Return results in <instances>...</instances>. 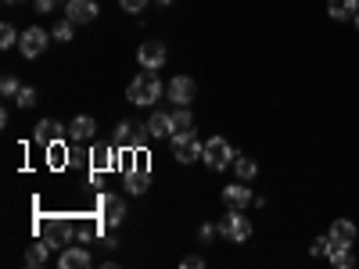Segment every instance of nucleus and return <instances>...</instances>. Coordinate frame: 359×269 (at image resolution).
<instances>
[{
    "label": "nucleus",
    "mask_w": 359,
    "mask_h": 269,
    "mask_svg": "<svg viewBox=\"0 0 359 269\" xmlns=\"http://www.w3.org/2000/svg\"><path fill=\"white\" fill-rule=\"evenodd\" d=\"M158 97H162V79H158L155 69H144V72L126 86V101H133V104H140V108H151Z\"/></svg>",
    "instance_id": "nucleus-1"
},
{
    "label": "nucleus",
    "mask_w": 359,
    "mask_h": 269,
    "mask_svg": "<svg viewBox=\"0 0 359 269\" xmlns=\"http://www.w3.org/2000/svg\"><path fill=\"white\" fill-rule=\"evenodd\" d=\"M216 226H219V233H223V241H233V244L252 241V223H248V216L241 212V208H230V212H226Z\"/></svg>",
    "instance_id": "nucleus-2"
},
{
    "label": "nucleus",
    "mask_w": 359,
    "mask_h": 269,
    "mask_svg": "<svg viewBox=\"0 0 359 269\" xmlns=\"http://www.w3.org/2000/svg\"><path fill=\"white\" fill-rule=\"evenodd\" d=\"M233 158H237V151L230 147V140H223V137H212V140H205L201 162H205L208 169H226V165H233Z\"/></svg>",
    "instance_id": "nucleus-3"
},
{
    "label": "nucleus",
    "mask_w": 359,
    "mask_h": 269,
    "mask_svg": "<svg viewBox=\"0 0 359 269\" xmlns=\"http://www.w3.org/2000/svg\"><path fill=\"white\" fill-rule=\"evenodd\" d=\"M201 151H205V144L198 140L194 130H187V133H172V155H176V162L191 165L194 158H201Z\"/></svg>",
    "instance_id": "nucleus-4"
},
{
    "label": "nucleus",
    "mask_w": 359,
    "mask_h": 269,
    "mask_svg": "<svg viewBox=\"0 0 359 269\" xmlns=\"http://www.w3.org/2000/svg\"><path fill=\"white\" fill-rule=\"evenodd\" d=\"M151 140V133H147V126L144 130H137L133 123H118L115 126V133H111V144L115 147H126V151H140V147Z\"/></svg>",
    "instance_id": "nucleus-5"
},
{
    "label": "nucleus",
    "mask_w": 359,
    "mask_h": 269,
    "mask_svg": "<svg viewBox=\"0 0 359 269\" xmlns=\"http://www.w3.org/2000/svg\"><path fill=\"white\" fill-rule=\"evenodd\" d=\"M47 43H50V36H47V29H40V25H29L25 33L18 36L22 57H40V54L47 50Z\"/></svg>",
    "instance_id": "nucleus-6"
},
{
    "label": "nucleus",
    "mask_w": 359,
    "mask_h": 269,
    "mask_svg": "<svg viewBox=\"0 0 359 269\" xmlns=\"http://www.w3.org/2000/svg\"><path fill=\"white\" fill-rule=\"evenodd\" d=\"M137 62H140V69H162L165 65V43L162 40H144L140 43V50H137Z\"/></svg>",
    "instance_id": "nucleus-7"
},
{
    "label": "nucleus",
    "mask_w": 359,
    "mask_h": 269,
    "mask_svg": "<svg viewBox=\"0 0 359 269\" xmlns=\"http://www.w3.org/2000/svg\"><path fill=\"white\" fill-rule=\"evenodd\" d=\"M194 94H198V86H194L191 76H176V79H169V101H172L176 108H187V104L194 101Z\"/></svg>",
    "instance_id": "nucleus-8"
},
{
    "label": "nucleus",
    "mask_w": 359,
    "mask_h": 269,
    "mask_svg": "<svg viewBox=\"0 0 359 269\" xmlns=\"http://www.w3.org/2000/svg\"><path fill=\"white\" fill-rule=\"evenodd\" d=\"M118 155V147L115 144H94V147H90V169H94V172H108V169H115V158Z\"/></svg>",
    "instance_id": "nucleus-9"
},
{
    "label": "nucleus",
    "mask_w": 359,
    "mask_h": 269,
    "mask_svg": "<svg viewBox=\"0 0 359 269\" xmlns=\"http://www.w3.org/2000/svg\"><path fill=\"white\" fill-rule=\"evenodd\" d=\"M65 18H69L72 25L94 22V18H97V0H69V4H65Z\"/></svg>",
    "instance_id": "nucleus-10"
},
{
    "label": "nucleus",
    "mask_w": 359,
    "mask_h": 269,
    "mask_svg": "<svg viewBox=\"0 0 359 269\" xmlns=\"http://www.w3.org/2000/svg\"><path fill=\"white\" fill-rule=\"evenodd\" d=\"M43 237H47V244L50 248H62L65 241H72V223H62V219H43L40 223Z\"/></svg>",
    "instance_id": "nucleus-11"
},
{
    "label": "nucleus",
    "mask_w": 359,
    "mask_h": 269,
    "mask_svg": "<svg viewBox=\"0 0 359 269\" xmlns=\"http://www.w3.org/2000/svg\"><path fill=\"white\" fill-rule=\"evenodd\" d=\"M123 219H126V205H123V198H115V194L101 198V223H104V226H118Z\"/></svg>",
    "instance_id": "nucleus-12"
},
{
    "label": "nucleus",
    "mask_w": 359,
    "mask_h": 269,
    "mask_svg": "<svg viewBox=\"0 0 359 269\" xmlns=\"http://www.w3.org/2000/svg\"><path fill=\"white\" fill-rule=\"evenodd\" d=\"M327 237H331V244H345V248H352V244H355V223H348V219H334L331 230H327Z\"/></svg>",
    "instance_id": "nucleus-13"
},
{
    "label": "nucleus",
    "mask_w": 359,
    "mask_h": 269,
    "mask_svg": "<svg viewBox=\"0 0 359 269\" xmlns=\"http://www.w3.org/2000/svg\"><path fill=\"white\" fill-rule=\"evenodd\" d=\"M327 15L334 22H352L359 15V0H327Z\"/></svg>",
    "instance_id": "nucleus-14"
},
{
    "label": "nucleus",
    "mask_w": 359,
    "mask_h": 269,
    "mask_svg": "<svg viewBox=\"0 0 359 269\" xmlns=\"http://www.w3.org/2000/svg\"><path fill=\"white\" fill-rule=\"evenodd\" d=\"M62 133H65V126L62 123H54V118H43V123L36 126V144L40 147H50V144H57V140H62Z\"/></svg>",
    "instance_id": "nucleus-15"
},
{
    "label": "nucleus",
    "mask_w": 359,
    "mask_h": 269,
    "mask_svg": "<svg viewBox=\"0 0 359 269\" xmlns=\"http://www.w3.org/2000/svg\"><path fill=\"white\" fill-rule=\"evenodd\" d=\"M69 133H72V140H76V144H86V140H94L97 123H94L90 115H76V118H72V126H69Z\"/></svg>",
    "instance_id": "nucleus-16"
},
{
    "label": "nucleus",
    "mask_w": 359,
    "mask_h": 269,
    "mask_svg": "<svg viewBox=\"0 0 359 269\" xmlns=\"http://www.w3.org/2000/svg\"><path fill=\"white\" fill-rule=\"evenodd\" d=\"M223 201H226V208H241V212H245V208L252 205V191L245 184H233V187L223 191Z\"/></svg>",
    "instance_id": "nucleus-17"
},
{
    "label": "nucleus",
    "mask_w": 359,
    "mask_h": 269,
    "mask_svg": "<svg viewBox=\"0 0 359 269\" xmlns=\"http://www.w3.org/2000/svg\"><path fill=\"white\" fill-rule=\"evenodd\" d=\"M47 258H50V244H47V241H33V244L25 248V265H29V269L47 265Z\"/></svg>",
    "instance_id": "nucleus-18"
},
{
    "label": "nucleus",
    "mask_w": 359,
    "mask_h": 269,
    "mask_svg": "<svg viewBox=\"0 0 359 269\" xmlns=\"http://www.w3.org/2000/svg\"><path fill=\"white\" fill-rule=\"evenodd\" d=\"M57 265L62 269H86L90 265V251L86 248H65L62 258H57Z\"/></svg>",
    "instance_id": "nucleus-19"
},
{
    "label": "nucleus",
    "mask_w": 359,
    "mask_h": 269,
    "mask_svg": "<svg viewBox=\"0 0 359 269\" xmlns=\"http://www.w3.org/2000/svg\"><path fill=\"white\" fill-rule=\"evenodd\" d=\"M147 133H151V140L155 137H172V115L151 111V118H147Z\"/></svg>",
    "instance_id": "nucleus-20"
},
{
    "label": "nucleus",
    "mask_w": 359,
    "mask_h": 269,
    "mask_svg": "<svg viewBox=\"0 0 359 269\" xmlns=\"http://www.w3.org/2000/svg\"><path fill=\"white\" fill-rule=\"evenodd\" d=\"M233 172H237V179H241V184H252V179L259 176V162L248 158V155H241V158H233Z\"/></svg>",
    "instance_id": "nucleus-21"
},
{
    "label": "nucleus",
    "mask_w": 359,
    "mask_h": 269,
    "mask_svg": "<svg viewBox=\"0 0 359 269\" xmlns=\"http://www.w3.org/2000/svg\"><path fill=\"white\" fill-rule=\"evenodd\" d=\"M327 258H331V265H338V269H352V265H355V255H352V248H345V244H331Z\"/></svg>",
    "instance_id": "nucleus-22"
},
{
    "label": "nucleus",
    "mask_w": 359,
    "mask_h": 269,
    "mask_svg": "<svg viewBox=\"0 0 359 269\" xmlns=\"http://www.w3.org/2000/svg\"><path fill=\"white\" fill-rule=\"evenodd\" d=\"M126 191L130 194H144L147 191V169H126Z\"/></svg>",
    "instance_id": "nucleus-23"
},
{
    "label": "nucleus",
    "mask_w": 359,
    "mask_h": 269,
    "mask_svg": "<svg viewBox=\"0 0 359 269\" xmlns=\"http://www.w3.org/2000/svg\"><path fill=\"white\" fill-rule=\"evenodd\" d=\"M187 130H194V115L187 108H176L172 111V133H187Z\"/></svg>",
    "instance_id": "nucleus-24"
},
{
    "label": "nucleus",
    "mask_w": 359,
    "mask_h": 269,
    "mask_svg": "<svg viewBox=\"0 0 359 269\" xmlns=\"http://www.w3.org/2000/svg\"><path fill=\"white\" fill-rule=\"evenodd\" d=\"M47 155H50L47 162H50L54 169H65V165H69V158H65V147H62V140H57V144H50V147H47Z\"/></svg>",
    "instance_id": "nucleus-25"
},
{
    "label": "nucleus",
    "mask_w": 359,
    "mask_h": 269,
    "mask_svg": "<svg viewBox=\"0 0 359 269\" xmlns=\"http://www.w3.org/2000/svg\"><path fill=\"white\" fill-rule=\"evenodd\" d=\"M327 251H331V237H316V241L309 244V255L313 258H327Z\"/></svg>",
    "instance_id": "nucleus-26"
},
{
    "label": "nucleus",
    "mask_w": 359,
    "mask_h": 269,
    "mask_svg": "<svg viewBox=\"0 0 359 269\" xmlns=\"http://www.w3.org/2000/svg\"><path fill=\"white\" fill-rule=\"evenodd\" d=\"M72 29H76V25H72L69 18L57 22V25H54V40H57V43H69V40H72Z\"/></svg>",
    "instance_id": "nucleus-27"
},
{
    "label": "nucleus",
    "mask_w": 359,
    "mask_h": 269,
    "mask_svg": "<svg viewBox=\"0 0 359 269\" xmlns=\"http://www.w3.org/2000/svg\"><path fill=\"white\" fill-rule=\"evenodd\" d=\"M15 104H18V108H33V104H36V90H33V86H22L18 97H15Z\"/></svg>",
    "instance_id": "nucleus-28"
},
{
    "label": "nucleus",
    "mask_w": 359,
    "mask_h": 269,
    "mask_svg": "<svg viewBox=\"0 0 359 269\" xmlns=\"http://www.w3.org/2000/svg\"><path fill=\"white\" fill-rule=\"evenodd\" d=\"M15 43H18L15 25H11V22H4V25H0V47H15Z\"/></svg>",
    "instance_id": "nucleus-29"
},
{
    "label": "nucleus",
    "mask_w": 359,
    "mask_h": 269,
    "mask_svg": "<svg viewBox=\"0 0 359 269\" xmlns=\"http://www.w3.org/2000/svg\"><path fill=\"white\" fill-rule=\"evenodd\" d=\"M0 90H4V97H18V79L15 76H4V79H0Z\"/></svg>",
    "instance_id": "nucleus-30"
},
{
    "label": "nucleus",
    "mask_w": 359,
    "mask_h": 269,
    "mask_svg": "<svg viewBox=\"0 0 359 269\" xmlns=\"http://www.w3.org/2000/svg\"><path fill=\"white\" fill-rule=\"evenodd\" d=\"M118 4H123V11L137 15V11H144V8H147V0H118Z\"/></svg>",
    "instance_id": "nucleus-31"
},
{
    "label": "nucleus",
    "mask_w": 359,
    "mask_h": 269,
    "mask_svg": "<svg viewBox=\"0 0 359 269\" xmlns=\"http://www.w3.org/2000/svg\"><path fill=\"white\" fill-rule=\"evenodd\" d=\"M33 4H36V11H40V15H50V11L57 8V0H33Z\"/></svg>",
    "instance_id": "nucleus-32"
},
{
    "label": "nucleus",
    "mask_w": 359,
    "mask_h": 269,
    "mask_svg": "<svg viewBox=\"0 0 359 269\" xmlns=\"http://www.w3.org/2000/svg\"><path fill=\"white\" fill-rule=\"evenodd\" d=\"M216 233H219V226H216V223H205V226H201V241H212Z\"/></svg>",
    "instance_id": "nucleus-33"
},
{
    "label": "nucleus",
    "mask_w": 359,
    "mask_h": 269,
    "mask_svg": "<svg viewBox=\"0 0 359 269\" xmlns=\"http://www.w3.org/2000/svg\"><path fill=\"white\" fill-rule=\"evenodd\" d=\"M205 265V258H198V255H187L184 258V269H201Z\"/></svg>",
    "instance_id": "nucleus-34"
},
{
    "label": "nucleus",
    "mask_w": 359,
    "mask_h": 269,
    "mask_svg": "<svg viewBox=\"0 0 359 269\" xmlns=\"http://www.w3.org/2000/svg\"><path fill=\"white\" fill-rule=\"evenodd\" d=\"M4 4H25V0H4Z\"/></svg>",
    "instance_id": "nucleus-35"
},
{
    "label": "nucleus",
    "mask_w": 359,
    "mask_h": 269,
    "mask_svg": "<svg viewBox=\"0 0 359 269\" xmlns=\"http://www.w3.org/2000/svg\"><path fill=\"white\" fill-rule=\"evenodd\" d=\"M352 22H355V33H359V15H355V18H352Z\"/></svg>",
    "instance_id": "nucleus-36"
},
{
    "label": "nucleus",
    "mask_w": 359,
    "mask_h": 269,
    "mask_svg": "<svg viewBox=\"0 0 359 269\" xmlns=\"http://www.w3.org/2000/svg\"><path fill=\"white\" fill-rule=\"evenodd\" d=\"M158 4H172V0H158Z\"/></svg>",
    "instance_id": "nucleus-37"
}]
</instances>
